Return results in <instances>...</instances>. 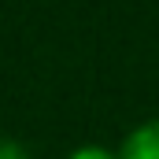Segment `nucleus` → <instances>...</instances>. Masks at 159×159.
I'll list each match as a JSON object with an SVG mask.
<instances>
[{
    "label": "nucleus",
    "mask_w": 159,
    "mask_h": 159,
    "mask_svg": "<svg viewBox=\"0 0 159 159\" xmlns=\"http://www.w3.org/2000/svg\"><path fill=\"white\" fill-rule=\"evenodd\" d=\"M119 159H159V119L129 129L119 144Z\"/></svg>",
    "instance_id": "1"
},
{
    "label": "nucleus",
    "mask_w": 159,
    "mask_h": 159,
    "mask_svg": "<svg viewBox=\"0 0 159 159\" xmlns=\"http://www.w3.org/2000/svg\"><path fill=\"white\" fill-rule=\"evenodd\" d=\"M67 159H119V152H111V148H104V144H81V148H74Z\"/></svg>",
    "instance_id": "2"
},
{
    "label": "nucleus",
    "mask_w": 159,
    "mask_h": 159,
    "mask_svg": "<svg viewBox=\"0 0 159 159\" xmlns=\"http://www.w3.org/2000/svg\"><path fill=\"white\" fill-rule=\"evenodd\" d=\"M0 159H30L26 144L15 141V137H0Z\"/></svg>",
    "instance_id": "3"
}]
</instances>
